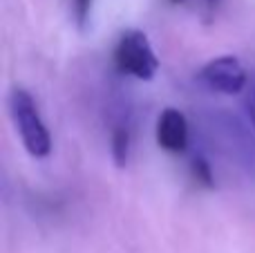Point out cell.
Instances as JSON below:
<instances>
[{"mask_svg": "<svg viewBox=\"0 0 255 253\" xmlns=\"http://www.w3.org/2000/svg\"><path fill=\"white\" fill-rule=\"evenodd\" d=\"M220 4H222V0H206V9H208V11H215Z\"/></svg>", "mask_w": 255, "mask_h": 253, "instance_id": "9", "label": "cell"}, {"mask_svg": "<svg viewBox=\"0 0 255 253\" xmlns=\"http://www.w3.org/2000/svg\"><path fill=\"white\" fill-rule=\"evenodd\" d=\"M244 108H247L249 121H251V126H253V130H255V85L249 90L247 99H244Z\"/></svg>", "mask_w": 255, "mask_h": 253, "instance_id": "8", "label": "cell"}, {"mask_svg": "<svg viewBox=\"0 0 255 253\" xmlns=\"http://www.w3.org/2000/svg\"><path fill=\"white\" fill-rule=\"evenodd\" d=\"M72 11H74V18L79 22V27L83 29L90 20V11H92V0H72Z\"/></svg>", "mask_w": 255, "mask_h": 253, "instance_id": "7", "label": "cell"}, {"mask_svg": "<svg viewBox=\"0 0 255 253\" xmlns=\"http://www.w3.org/2000/svg\"><path fill=\"white\" fill-rule=\"evenodd\" d=\"M9 115L16 126V132L20 134V141L25 150L36 159H43L52 152V134L45 126L43 117L38 112L34 97L22 88H13L9 92Z\"/></svg>", "mask_w": 255, "mask_h": 253, "instance_id": "1", "label": "cell"}, {"mask_svg": "<svg viewBox=\"0 0 255 253\" xmlns=\"http://www.w3.org/2000/svg\"><path fill=\"white\" fill-rule=\"evenodd\" d=\"M199 81H202L208 90H215V92L238 94L247 88L249 74L238 56L224 54V56H217V58H213V61H208L206 65L199 70Z\"/></svg>", "mask_w": 255, "mask_h": 253, "instance_id": "3", "label": "cell"}, {"mask_svg": "<svg viewBox=\"0 0 255 253\" xmlns=\"http://www.w3.org/2000/svg\"><path fill=\"white\" fill-rule=\"evenodd\" d=\"M190 170H193V177L197 179L202 186H206V188H213V186H215V177H213L211 164H208L204 157H195L193 164H190Z\"/></svg>", "mask_w": 255, "mask_h": 253, "instance_id": "6", "label": "cell"}, {"mask_svg": "<svg viewBox=\"0 0 255 253\" xmlns=\"http://www.w3.org/2000/svg\"><path fill=\"white\" fill-rule=\"evenodd\" d=\"M110 152H112V161H115L119 168H124L130 159V132L124 126H117L112 130L110 137Z\"/></svg>", "mask_w": 255, "mask_h": 253, "instance_id": "5", "label": "cell"}, {"mask_svg": "<svg viewBox=\"0 0 255 253\" xmlns=\"http://www.w3.org/2000/svg\"><path fill=\"white\" fill-rule=\"evenodd\" d=\"M157 143L166 152H184L188 146V121L177 108L161 110L157 119Z\"/></svg>", "mask_w": 255, "mask_h": 253, "instance_id": "4", "label": "cell"}, {"mask_svg": "<svg viewBox=\"0 0 255 253\" xmlns=\"http://www.w3.org/2000/svg\"><path fill=\"white\" fill-rule=\"evenodd\" d=\"M170 2H175V4H181V2H186V0H170Z\"/></svg>", "mask_w": 255, "mask_h": 253, "instance_id": "10", "label": "cell"}, {"mask_svg": "<svg viewBox=\"0 0 255 253\" xmlns=\"http://www.w3.org/2000/svg\"><path fill=\"white\" fill-rule=\"evenodd\" d=\"M115 65L119 72L139 81H152L159 72V58L145 31L126 29L115 47Z\"/></svg>", "mask_w": 255, "mask_h": 253, "instance_id": "2", "label": "cell"}]
</instances>
